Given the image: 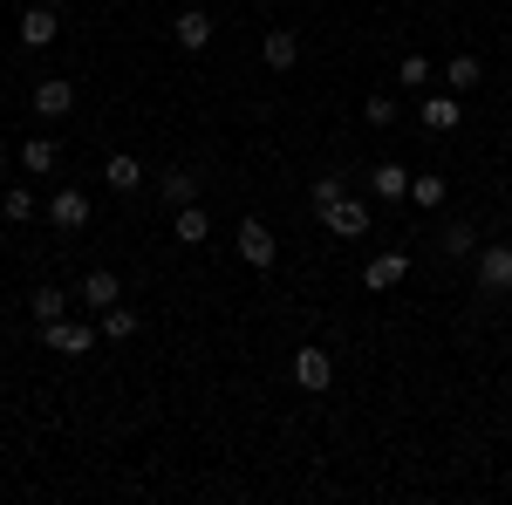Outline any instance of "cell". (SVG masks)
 I'll return each mask as SVG.
<instances>
[{
    "label": "cell",
    "instance_id": "obj_1",
    "mask_svg": "<svg viewBox=\"0 0 512 505\" xmlns=\"http://www.w3.org/2000/svg\"><path fill=\"white\" fill-rule=\"evenodd\" d=\"M472 280H478V294H512V239H478Z\"/></svg>",
    "mask_w": 512,
    "mask_h": 505
},
{
    "label": "cell",
    "instance_id": "obj_2",
    "mask_svg": "<svg viewBox=\"0 0 512 505\" xmlns=\"http://www.w3.org/2000/svg\"><path fill=\"white\" fill-rule=\"evenodd\" d=\"M315 219H321V226H328L335 239H369V226H376V212H369V198H355V192H342L335 205H321Z\"/></svg>",
    "mask_w": 512,
    "mask_h": 505
},
{
    "label": "cell",
    "instance_id": "obj_3",
    "mask_svg": "<svg viewBox=\"0 0 512 505\" xmlns=\"http://www.w3.org/2000/svg\"><path fill=\"white\" fill-rule=\"evenodd\" d=\"M35 335H41V349H55V355H89L96 342H103V328H89V321H69V314H62V321H41Z\"/></svg>",
    "mask_w": 512,
    "mask_h": 505
},
{
    "label": "cell",
    "instance_id": "obj_4",
    "mask_svg": "<svg viewBox=\"0 0 512 505\" xmlns=\"http://www.w3.org/2000/svg\"><path fill=\"white\" fill-rule=\"evenodd\" d=\"M328 383H335V355L328 349H294V389L328 396Z\"/></svg>",
    "mask_w": 512,
    "mask_h": 505
},
{
    "label": "cell",
    "instance_id": "obj_5",
    "mask_svg": "<svg viewBox=\"0 0 512 505\" xmlns=\"http://www.w3.org/2000/svg\"><path fill=\"white\" fill-rule=\"evenodd\" d=\"M69 110H76V82H69V76H41L35 82V117L41 123H62Z\"/></svg>",
    "mask_w": 512,
    "mask_h": 505
},
{
    "label": "cell",
    "instance_id": "obj_6",
    "mask_svg": "<svg viewBox=\"0 0 512 505\" xmlns=\"http://www.w3.org/2000/svg\"><path fill=\"white\" fill-rule=\"evenodd\" d=\"M76 301H82V308H96V314L117 308V301H123V280H117L110 267H89V273L76 280Z\"/></svg>",
    "mask_w": 512,
    "mask_h": 505
},
{
    "label": "cell",
    "instance_id": "obj_7",
    "mask_svg": "<svg viewBox=\"0 0 512 505\" xmlns=\"http://www.w3.org/2000/svg\"><path fill=\"white\" fill-rule=\"evenodd\" d=\"M48 226H55V233H82V226H89V192L62 185V192L48 198Z\"/></svg>",
    "mask_w": 512,
    "mask_h": 505
},
{
    "label": "cell",
    "instance_id": "obj_8",
    "mask_svg": "<svg viewBox=\"0 0 512 505\" xmlns=\"http://www.w3.org/2000/svg\"><path fill=\"white\" fill-rule=\"evenodd\" d=\"M239 260H246V267H274L280 260V246H274V233H267V226H260V219H239Z\"/></svg>",
    "mask_w": 512,
    "mask_h": 505
},
{
    "label": "cell",
    "instance_id": "obj_9",
    "mask_svg": "<svg viewBox=\"0 0 512 505\" xmlns=\"http://www.w3.org/2000/svg\"><path fill=\"white\" fill-rule=\"evenodd\" d=\"M171 35H178L185 55H205V48H212V14H205V7H185V14L171 21Z\"/></svg>",
    "mask_w": 512,
    "mask_h": 505
},
{
    "label": "cell",
    "instance_id": "obj_10",
    "mask_svg": "<svg viewBox=\"0 0 512 505\" xmlns=\"http://www.w3.org/2000/svg\"><path fill=\"white\" fill-rule=\"evenodd\" d=\"M403 273H410V253H396V246H390V253H376V260L362 267V287H369V294H390Z\"/></svg>",
    "mask_w": 512,
    "mask_h": 505
},
{
    "label": "cell",
    "instance_id": "obj_11",
    "mask_svg": "<svg viewBox=\"0 0 512 505\" xmlns=\"http://www.w3.org/2000/svg\"><path fill=\"white\" fill-rule=\"evenodd\" d=\"M62 35V14L55 7H21V48H48Z\"/></svg>",
    "mask_w": 512,
    "mask_h": 505
},
{
    "label": "cell",
    "instance_id": "obj_12",
    "mask_svg": "<svg viewBox=\"0 0 512 505\" xmlns=\"http://www.w3.org/2000/svg\"><path fill=\"white\" fill-rule=\"evenodd\" d=\"M410 178H417V171H403V164H376V171H369V198L403 205V198H410Z\"/></svg>",
    "mask_w": 512,
    "mask_h": 505
},
{
    "label": "cell",
    "instance_id": "obj_13",
    "mask_svg": "<svg viewBox=\"0 0 512 505\" xmlns=\"http://www.w3.org/2000/svg\"><path fill=\"white\" fill-rule=\"evenodd\" d=\"M171 239H178V246H205V239H212V219H205V205H178V212H171Z\"/></svg>",
    "mask_w": 512,
    "mask_h": 505
},
{
    "label": "cell",
    "instance_id": "obj_14",
    "mask_svg": "<svg viewBox=\"0 0 512 505\" xmlns=\"http://www.w3.org/2000/svg\"><path fill=\"white\" fill-rule=\"evenodd\" d=\"M158 198L171 205V212H178V205H192V198H198V171H185V164H171V171L158 178Z\"/></svg>",
    "mask_w": 512,
    "mask_h": 505
},
{
    "label": "cell",
    "instance_id": "obj_15",
    "mask_svg": "<svg viewBox=\"0 0 512 505\" xmlns=\"http://www.w3.org/2000/svg\"><path fill=\"white\" fill-rule=\"evenodd\" d=\"M260 55H267V69H294L301 62V35L294 28H274V35L260 41Z\"/></svg>",
    "mask_w": 512,
    "mask_h": 505
},
{
    "label": "cell",
    "instance_id": "obj_16",
    "mask_svg": "<svg viewBox=\"0 0 512 505\" xmlns=\"http://www.w3.org/2000/svg\"><path fill=\"white\" fill-rule=\"evenodd\" d=\"M55 164H62V151H55V137H28V144H21V171H28V178H48Z\"/></svg>",
    "mask_w": 512,
    "mask_h": 505
},
{
    "label": "cell",
    "instance_id": "obj_17",
    "mask_svg": "<svg viewBox=\"0 0 512 505\" xmlns=\"http://www.w3.org/2000/svg\"><path fill=\"white\" fill-rule=\"evenodd\" d=\"M444 82H451V96H465V89L485 82V62H478V55H451V62H444Z\"/></svg>",
    "mask_w": 512,
    "mask_h": 505
},
{
    "label": "cell",
    "instance_id": "obj_18",
    "mask_svg": "<svg viewBox=\"0 0 512 505\" xmlns=\"http://www.w3.org/2000/svg\"><path fill=\"white\" fill-rule=\"evenodd\" d=\"M103 185H117V192H137V185H144V164H137L130 151H117L110 164H103Z\"/></svg>",
    "mask_w": 512,
    "mask_h": 505
},
{
    "label": "cell",
    "instance_id": "obj_19",
    "mask_svg": "<svg viewBox=\"0 0 512 505\" xmlns=\"http://www.w3.org/2000/svg\"><path fill=\"white\" fill-rule=\"evenodd\" d=\"M437 253H444V260H472V253H478V233L458 219V226H444V233H437Z\"/></svg>",
    "mask_w": 512,
    "mask_h": 505
},
{
    "label": "cell",
    "instance_id": "obj_20",
    "mask_svg": "<svg viewBox=\"0 0 512 505\" xmlns=\"http://www.w3.org/2000/svg\"><path fill=\"white\" fill-rule=\"evenodd\" d=\"M28 314H35V328L41 321H62V314H69V294H62V287H35V294H28Z\"/></svg>",
    "mask_w": 512,
    "mask_h": 505
},
{
    "label": "cell",
    "instance_id": "obj_21",
    "mask_svg": "<svg viewBox=\"0 0 512 505\" xmlns=\"http://www.w3.org/2000/svg\"><path fill=\"white\" fill-rule=\"evenodd\" d=\"M444 192H451V185H444L437 171H417V178H410V205H424V212H437V205H444Z\"/></svg>",
    "mask_w": 512,
    "mask_h": 505
},
{
    "label": "cell",
    "instance_id": "obj_22",
    "mask_svg": "<svg viewBox=\"0 0 512 505\" xmlns=\"http://www.w3.org/2000/svg\"><path fill=\"white\" fill-rule=\"evenodd\" d=\"M96 328H103V342H130V335H137V308H103V321H96Z\"/></svg>",
    "mask_w": 512,
    "mask_h": 505
},
{
    "label": "cell",
    "instance_id": "obj_23",
    "mask_svg": "<svg viewBox=\"0 0 512 505\" xmlns=\"http://www.w3.org/2000/svg\"><path fill=\"white\" fill-rule=\"evenodd\" d=\"M0 212H7L14 226H28V219H35V192H28V185H7V192H0Z\"/></svg>",
    "mask_w": 512,
    "mask_h": 505
},
{
    "label": "cell",
    "instance_id": "obj_24",
    "mask_svg": "<svg viewBox=\"0 0 512 505\" xmlns=\"http://www.w3.org/2000/svg\"><path fill=\"white\" fill-rule=\"evenodd\" d=\"M424 130H458V96H431L424 103Z\"/></svg>",
    "mask_w": 512,
    "mask_h": 505
},
{
    "label": "cell",
    "instance_id": "obj_25",
    "mask_svg": "<svg viewBox=\"0 0 512 505\" xmlns=\"http://www.w3.org/2000/svg\"><path fill=\"white\" fill-rule=\"evenodd\" d=\"M342 192H349V178H342V171H321L315 185H308V198H315V212H321V205H335Z\"/></svg>",
    "mask_w": 512,
    "mask_h": 505
},
{
    "label": "cell",
    "instance_id": "obj_26",
    "mask_svg": "<svg viewBox=\"0 0 512 505\" xmlns=\"http://www.w3.org/2000/svg\"><path fill=\"white\" fill-rule=\"evenodd\" d=\"M362 117L376 123V130H390V123L403 117V103H396V96H369V103H362Z\"/></svg>",
    "mask_w": 512,
    "mask_h": 505
},
{
    "label": "cell",
    "instance_id": "obj_27",
    "mask_svg": "<svg viewBox=\"0 0 512 505\" xmlns=\"http://www.w3.org/2000/svg\"><path fill=\"white\" fill-rule=\"evenodd\" d=\"M396 76H403V89H424V82H431V62H424V55H403Z\"/></svg>",
    "mask_w": 512,
    "mask_h": 505
}]
</instances>
